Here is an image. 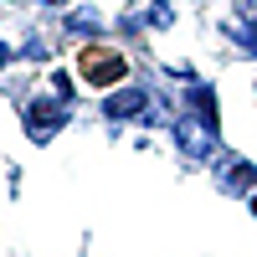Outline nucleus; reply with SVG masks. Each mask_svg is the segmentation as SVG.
Returning <instances> with one entry per match:
<instances>
[{"label": "nucleus", "mask_w": 257, "mask_h": 257, "mask_svg": "<svg viewBox=\"0 0 257 257\" xmlns=\"http://www.w3.org/2000/svg\"><path fill=\"white\" fill-rule=\"evenodd\" d=\"M77 77L82 82H98V88H108V82L123 77V57L113 47H103V41H88V47L77 52Z\"/></svg>", "instance_id": "nucleus-1"}, {"label": "nucleus", "mask_w": 257, "mask_h": 257, "mask_svg": "<svg viewBox=\"0 0 257 257\" xmlns=\"http://www.w3.org/2000/svg\"><path fill=\"white\" fill-rule=\"evenodd\" d=\"M144 103H149L144 88H123V93H113L108 103H103V113L108 118H134V113H144Z\"/></svg>", "instance_id": "nucleus-2"}, {"label": "nucleus", "mask_w": 257, "mask_h": 257, "mask_svg": "<svg viewBox=\"0 0 257 257\" xmlns=\"http://www.w3.org/2000/svg\"><path fill=\"white\" fill-rule=\"evenodd\" d=\"M180 144H185V155L206 160V155H211V123H196V118H185V123H180Z\"/></svg>", "instance_id": "nucleus-3"}, {"label": "nucleus", "mask_w": 257, "mask_h": 257, "mask_svg": "<svg viewBox=\"0 0 257 257\" xmlns=\"http://www.w3.org/2000/svg\"><path fill=\"white\" fill-rule=\"evenodd\" d=\"M26 118H36V128H41V134H47V128H57L62 108H57V103H31V108H26Z\"/></svg>", "instance_id": "nucleus-4"}, {"label": "nucleus", "mask_w": 257, "mask_h": 257, "mask_svg": "<svg viewBox=\"0 0 257 257\" xmlns=\"http://www.w3.org/2000/svg\"><path fill=\"white\" fill-rule=\"evenodd\" d=\"M226 185H257V170L237 160V165H231V170H226Z\"/></svg>", "instance_id": "nucleus-5"}, {"label": "nucleus", "mask_w": 257, "mask_h": 257, "mask_svg": "<svg viewBox=\"0 0 257 257\" xmlns=\"http://www.w3.org/2000/svg\"><path fill=\"white\" fill-rule=\"evenodd\" d=\"M252 211H257V201H252Z\"/></svg>", "instance_id": "nucleus-6"}]
</instances>
